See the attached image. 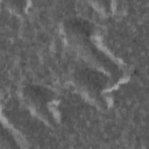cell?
Returning <instances> with one entry per match:
<instances>
[{"label": "cell", "instance_id": "obj_3", "mask_svg": "<svg viewBox=\"0 0 149 149\" xmlns=\"http://www.w3.org/2000/svg\"><path fill=\"white\" fill-rule=\"evenodd\" d=\"M21 99L33 115L54 128L59 119L55 112L57 94L54 90L41 84H26L21 88Z\"/></svg>", "mask_w": 149, "mask_h": 149}, {"label": "cell", "instance_id": "obj_4", "mask_svg": "<svg viewBox=\"0 0 149 149\" xmlns=\"http://www.w3.org/2000/svg\"><path fill=\"white\" fill-rule=\"evenodd\" d=\"M0 139H1L0 141H1V148L2 149H23L17 136L5 123L2 125V128H1Z\"/></svg>", "mask_w": 149, "mask_h": 149}, {"label": "cell", "instance_id": "obj_2", "mask_svg": "<svg viewBox=\"0 0 149 149\" xmlns=\"http://www.w3.org/2000/svg\"><path fill=\"white\" fill-rule=\"evenodd\" d=\"M71 83L77 92L98 109L106 111L109 107L106 92L113 79L105 72L93 66H81L71 74Z\"/></svg>", "mask_w": 149, "mask_h": 149}, {"label": "cell", "instance_id": "obj_5", "mask_svg": "<svg viewBox=\"0 0 149 149\" xmlns=\"http://www.w3.org/2000/svg\"><path fill=\"white\" fill-rule=\"evenodd\" d=\"M5 6L12 13H14L16 15H21V14H23L26 12L28 2L27 1H22V0H8V1H5Z\"/></svg>", "mask_w": 149, "mask_h": 149}, {"label": "cell", "instance_id": "obj_6", "mask_svg": "<svg viewBox=\"0 0 149 149\" xmlns=\"http://www.w3.org/2000/svg\"><path fill=\"white\" fill-rule=\"evenodd\" d=\"M91 5L93 6V7H95L97 8V10H99L101 14H104V15H108V14H111L113 10L111 9V6H112V3L111 2H108V1H98V2H91Z\"/></svg>", "mask_w": 149, "mask_h": 149}, {"label": "cell", "instance_id": "obj_1", "mask_svg": "<svg viewBox=\"0 0 149 149\" xmlns=\"http://www.w3.org/2000/svg\"><path fill=\"white\" fill-rule=\"evenodd\" d=\"M62 31L68 45L76 51L90 66H93L107 76L114 83L123 78V70L108 54L98 47L94 41V24L83 17H69L62 23Z\"/></svg>", "mask_w": 149, "mask_h": 149}]
</instances>
